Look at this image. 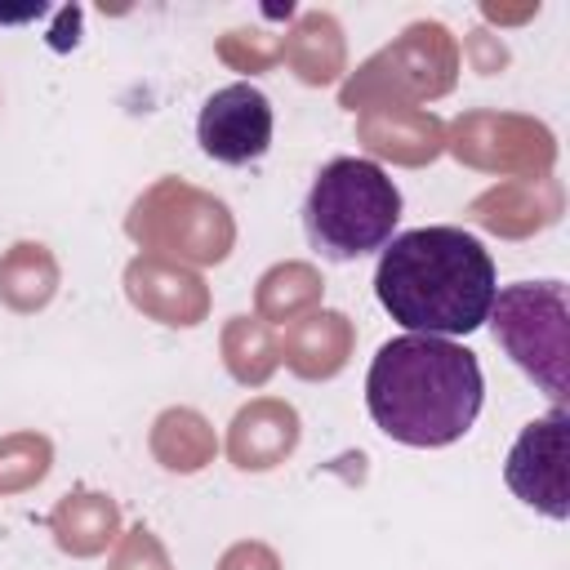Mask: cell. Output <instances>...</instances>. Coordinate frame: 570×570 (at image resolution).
<instances>
[{"instance_id":"cell-1","label":"cell","mask_w":570,"mask_h":570,"mask_svg":"<svg viewBox=\"0 0 570 570\" xmlns=\"http://www.w3.org/2000/svg\"><path fill=\"white\" fill-rule=\"evenodd\" d=\"M383 312L410 334L454 338L490 321L499 276L490 249L463 227H414L383 245L374 267Z\"/></svg>"},{"instance_id":"cell-2","label":"cell","mask_w":570,"mask_h":570,"mask_svg":"<svg viewBox=\"0 0 570 570\" xmlns=\"http://www.w3.org/2000/svg\"><path fill=\"white\" fill-rule=\"evenodd\" d=\"M485 401L476 352L432 334L387 338L365 374L370 419L401 445L436 450L459 441Z\"/></svg>"},{"instance_id":"cell-3","label":"cell","mask_w":570,"mask_h":570,"mask_svg":"<svg viewBox=\"0 0 570 570\" xmlns=\"http://www.w3.org/2000/svg\"><path fill=\"white\" fill-rule=\"evenodd\" d=\"M396 218H401V191L365 156L330 160L312 178L303 200V232L312 249H321L330 263H352L370 249H383L392 240Z\"/></svg>"},{"instance_id":"cell-4","label":"cell","mask_w":570,"mask_h":570,"mask_svg":"<svg viewBox=\"0 0 570 570\" xmlns=\"http://www.w3.org/2000/svg\"><path fill=\"white\" fill-rule=\"evenodd\" d=\"M494 338L561 405L566 396V289L561 281L512 285L494 294Z\"/></svg>"},{"instance_id":"cell-5","label":"cell","mask_w":570,"mask_h":570,"mask_svg":"<svg viewBox=\"0 0 570 570\" xmlns=\"http://www.w3.org/2000/svg\"><path fill=\"white\" fill-rule=\"evenodd\" d=\"M566 410L552 405L543 419L525 423V432L512 441L503 476L512 494L530 508H539L552 521L570 517V494H566Z\"/></svg>"},{"instance_id":"cell-6","label":"cell","mask_w":570,"mask_h":570,"mask_svg":"<svg viewBox=\"0 0 570 570\" xmlns=\"http://www.w3.org/2000/svg\"><path fill=\"white\" fill-rule=\"evenodd\" d=\"M200 151L218 165H249L272 147V102L263 89L236 80L205 98L196 116Z\"/></svg>"}]
</instances>
